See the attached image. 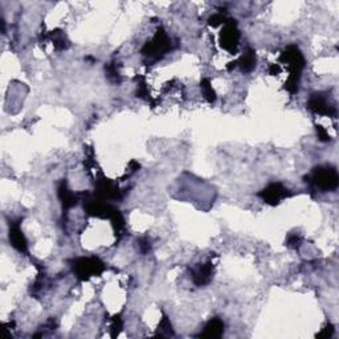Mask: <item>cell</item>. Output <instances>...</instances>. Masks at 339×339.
I'll use <instances>...</instances> for the list:
<instances>
[{
	"mask_svg": "<svg viewBox=\"0 0 339 339\" xmlns=\"http://www.w3.org/2000/svg\"><path fill=\"white\" fill-rule=\"evenodd\" d=\"M280 61L286 64L289 68V78L285 82V89L290 94H296L298 91V82L301 78L303 68H305V57L302 52L299 51L297 45H289L280 54Z\"/></svg>",
	"mask_w": 339,
	"mask_h": 339,
	"instance_id": "1",
	"label": "cell"
},
{
	"mask_svg": "<svg viewBox=\"0 0 339 339\" xmlns=\"http://www.w3.org/2000/svg\"><path fill=\"white\" fill-rule=\"evenodd\" d=\"M306 183H309L321 192L335 191L339 184V176L336 168L332 166H318L312 170V174L305 176Z\"/></svg>",
	"mask_w": 339,
	"mask_h": 339,
	"instance_id": "2",
	"label": "cell"
},
{
	"mask_svg": "<svg viewBox=\"0 0 339 339\" xmlns=\"http://www.w3.org/2000/svg\"><path fill=\"white\" fill-rule=\"evenodd\" d=\"M72 269L80 281H87L91 277H98L105 272L106 265L98 257H78L72 260Z\"/></svg>",
	"mask_w": 339,
	"mask_h": 339,
	"instance_id": "3",
	"label": "cell"
},
{
	"mask_svg": "<svg viewBox=\"0 0 339 339\" xmlns=\"http://www.w3.org/2000/svg\"><path fill=\"white\" fill-rule=\"evenodd\" d=\"M171 49V39L167 36L163 28H159L151 40L147 41L142 48V54L150 61L161 60Z\"/></svg>",
	"mask_w": 339,
	"mask_h": 339,
	"instance_id": "4",
	"label": "cell"
},
{
	"mask_svg": "<svg viewBox=\"0 0 339 339\" xmlns=\"http://www.w3.org/2000/svg\"><path fill=\"white\" fill-rule=\"evenodd\" d=\"M238 41H240V30L237 29V23L233 19H229L224 24L220 34V45L229 53L235 54L237 52Z\"/></svg>",
	"mask_w": 339,
	"mask_h": 339,
	"instance_id": "5",
	"label": "cell"
},
{
	"mask_svg": "<svg viewBox=\"0 0 339 339\" xmlns=\"http://www.w3.org/2000/svg\"><path fill=\"white\" fill-rule=\"evenodd\" d=\"M307 109L318 115H326V117L331 118L336 115V108L334 106V104H331L322 93L312 94V97L307 101Z\"/></svg>",
	"mask_w": 339,
	"mask_h": 339,
	"instance_id": "6",
	"label": "cell"
},
{
	"mask_svg": "<svg viewBox=\"0 0 339 339\" xmlns=\"http://www.w3.org/2000/svg\"><path fill=\"white\" fill-rule=\"evenodd\" d=\"M257 195H259L266 204L275 205L281 203L284 199L289 198V196H290V191H289L288 188L282 184V183L275 181V183H270L268 187L261 190Z\"/></svg>",
	"mask_w": 339,
	"mask_h": 339,
	"instance_id": "7",
	"label": "cell"
},
{
	"mask_svg": "<svg viewBox=\"0 0 339 339\" xmlns=\"http://www.w3.org/2000/svg\"><path fill=\"white\" fill-rule=\"evenodd\" d=\"M94 195L102 199V200H121L122 196H124L118 186L113 183L110 179L105 178V176H101L96 183Z\"/></svg>",
	"mask_w": 339,
	"mask_h": 339,
	"instance_id": "8",
	"label": "cell"
},
{
	"mask_svg": "<svg viewBox=\"0 0 339 339\" xmlns=\"http://www.w3.org/2000/svg\"><path fill=\"white\" fill-rule=\"evenodd\" d=\"M8 237H10V244L14 246L16 251H19V252L21 253H27V238H25L23 231H21L20 223H10V233H8Z\"/></svg>",
	"mask_w": 339,
	"mask_h": 339,
	"instance_id": "9",
	"label": "cell"
},
{
	"mask_svg": "<svg viewBox=\"0 0 339 339\" xmlns=\"http://www.w3.org/2000/svg\"><path fill=\"white\" fill-rule=\"evenodd\" d=\"M213 274V264L207 261L205 264H199L192 269V281L196 286H204L209 284Z\"/></svg>",
	"mask_w": 339,
	"mask_h": 339,
	"instance_id": "10",
	"label": "cell"
},
{
	"mask_svg": "<svg viewBox=\"0 0 339 339\" xmlns=\"http://www.w3.org/2000/svg\"><path fill=\"white\" fill-rule=\"evenodd\" d=\"M57 195L61 202L63 211H64L65 213H67L68 209H71L72 207H74V205L77 204L78 196H80V195H76L74 192H72L71 190H69V187H68V183L65 179H63V180L60 181V184H58Z\"/></svg>",
	"mask_w": 339,
	"mask_h": 339,
	"instance_id": "11",
	"label": "cell"
},
{
	"mask_svg": "<svg viewBox=\"0 0 339 339\" xmlns=\"http://www.w3.org/2000/svg\"><path fill=\"white\" fill-rule=\"evenodd\" d=\"M223 334H224V322L220 318L215 317V318L209 319L203 332H200L198 336L199 338L215 339L223 336Z\"/></svg>",
	"mask_w": 339,
	"mask_h": 339,
	"instance_id": "12",
	"label": "cell"
},
{
	"mask_svg": "<svg viewBox=\"0 0 339 339\" xmlns=\"http://www.w3.org/2000/svg\"><path fill=\"white\" fill-rule=\"evenodd\" d=\"M237 64L240 65L244 73H251L256 68V52L251 49V48L246 49L244 54L240 57V60L237 61Z\"/></svg>",
	"mask_w": 339,
	"mask_h": 339,
	"instance_id": "13",
	"label": "cell"
},
{
	"mask_svg": "<svg viewBox=\"0 0 339 339\" xmlns=\"http://www.w3.org/2000/svg\"><path fill=\"white\" fill-rule=\"evenodd\" d=\"M51 39L57 51H63V49H67L69 47V41L67 40V36H65L64 32H61V30H54V32L52 30Z\"/></svg>",
	"mask_w": 339,
	"mask_h": 339,
	"instance_id": "14",
	"label": "cell"
},
{
	"mask_svg": "<svg viewBox=\"0 0 339 339\" xmlns=\"http://www.w3.org/2000/svg\"><path fill=\"white\" fill-rule=\"evenodd\" d=\"M200 87H202L203 94H204V98L209 104H213L216 101V93L213 90V87L211 85V81L208 78H203L202 84H200Z\"/></svg>",
	"mask_w": 339,
	"mask_h": 339,
	"instance_id": "15",
	"label": "cell"
},
{
	"mask_svg": "<svg viewBox=\"0 0 339 339\" xmlns=\"http://www.w3.org/2000/svg\"><path fill=\"white\" fill-rule=\"evenodd\" d=\"M157 335H159V336H170V335L172 336V335H174V331H172L171 323H170V321H168V318L166 316H163L161 323H159L158 332H157Z\"/></svg>",
	"mask_w": 339,
	"mask_h": 339,
	"instance_id": "16",
	"label": "cell"
},
{
	"mask_svg": "<svg viewBox=\"0 0 339 339\" xmlns=\"http://www.w3.org/2000/svg\"><path fill=\"white\" fill-rule=\"evenodd\" d=\"M105 71H106L108 78L111 81V82H114V84H119V82H121L119 72H118L115 63H110V64L105 65Z\"/></svg>",
	"mask_w": 339,
	"mask_h": 339,
	"instance_id": "17",
	"label": "cell"
},
{
	"mask_svg": "<svg viewBox=\"0 0 339 339\" xmlns=\"http://www.w3.org/2000/svg\"><path fill=\"white\" fill-rule=\"evenodd\" d=\"M301 242H302V237L297 233H292L286 238V245L292 249H298L301 246Z\"/></svg>",
	"mask_w": 339,
	"mask_h": 339,
	"instance_id": "18",
	"label": "cell"
},
{
	"mask_svg": "<svg viewBox=\"0 0 339 339\" xmlns=\"http://www.w3.org/2000/svg\"><path fill=\"white\" fill-rule=\"evenodd\" d=\"M228 20H229V17H227L225 15L216 14V15H213V16L209 17L208 24L211 25V27H218V25H220V24H225Z\"/></svg>",
	"mask_w": 339,
	"mask_h": 339,
	"instance_id": "19",
	"label": "cell"
},
{
	"mask_svg": "<svg viewBox=\"0 0 339 339\" xmlns=\"http://www.w3.org/2000/svg\"><path fill=\"white\" fill-rule=\"evenodd\" d=\"M122 329V319L119 316L113 317V323H111V336H115L119 334Z\"/></svg>",
	"mask_w": 339,
	"mask_h": 339,
	"instance_id": "20",
	"label": "cell"
},
{
	"mask_svg": "<svg viewBox=\"0 0 339 339\" xmlns=\"http://www.w3.org/2000/svg\"><path fill=\"white\" fill-rule=\"evenodd\" d=\"M138 80V90H137V97L139 98H146L144 96H148V90L146 87V82H144L143 77L137 78Z\"/></svg>",
	"mask_w": 339,
	"mask_h": 339,
	"instance_id": "21",
	"label": "cell"
},
{
	"mask_svg": "<svg viewBox=\"0 0 339 339\" xmlns=\"http://www.w3.org/2000/svg\"><path fill=\"white\" fill-rule=\"evenodd\" d=\"M332 334H334V326H332V323L327 322L325 327H323L322 331L319 332L317 336H318V338H331Z\"/></svg>",
	"mask_w": 339,
	"mask_h": 339,
	"instance_id": "22",
	"label": "cell"
},
{
	"mask_svg": "<svg viewBox=\"0 0 339 339\" xmlns=\"http://www.w3.org/2000/svg\"><path fill=\"white\" fill-rule=\"evenodd\" d=\"M316 129H317V135H318L319 141H322V142L330 141V135L325 128H322L321 125H316Z\"/></svg>",
	"mask_w": 339,
	"mask_h": 339,
	"instance_id": "23",
	"label": "cell"
},
{
	"mask_svg": "<svg viewBox=\"0 0 339 339\" xmlns=\"http://www.w3.org/2000/svg\"><path fill=\"white\" fill-rule=\"evenodd\" d=\"M139 249H141V252L143 255L150 252V249H151V244H150V240L147 237H142L139 238Z\"/></svg>",
	"mask_w": 339,
	"mask_h": 339,
	"instance_id": "24",
	"label": "cell"
},
{
	"mask_svg": "<svg viewBox=\"0 0 339 339\" xmlns=\"http://www.w3.org/2000/svg\"><path fill=\"white\" fill-rule=\"evenodd\" d=\"M280 72H281V69H280L279 64H272L269 67V73L273 74V76H274V74H279Z\"/></svg>",
	"mask_w": 339,
	"mask_h": 339,
	"instance_id": "25",
	"label": "cell"
}]
</instances>
